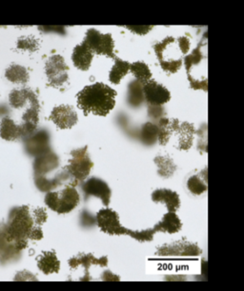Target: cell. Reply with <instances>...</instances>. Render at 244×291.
<instances>
[{
	"instance_id": "cell-10",
	"label": "cell",
	"mask_w": 244,
	"mask_h": 291,
	"mask_svg": "<svg viewBox=\"0 0 244 291\" xmlns=\"http://www.w3.org/2000/svg\"><path fill=\"white\" fill-rule=\"evenodd\" d=\"M81 188L83 190L86 201L88 198L95 196L99 198L105 207L109 206L112 191L105 181L97 177H92L82 184Z\"/></svg>"
},
{
	"instance_id": "cell-33",
	"label": "cell",
	"mask_w": 244,
	"mask_h": 291,
	"mask_svg": "<svg viewBox=\"0 0 244 291\" xmlns=\"http://www.w3.org/2000/svg\"><path fill=\"white\" fill-rule=\"evenodd\" d=\"M198 134V149L202 153H207V124H203L197 132Z\"/></svg>"
},
{
	"instance_id": "cell-28",
	"label": "cell",
	"mask_w": 244,
	"mask_h": 291,
	"mask_svg": "<svg viewBox=\"0 0 244 291\" xmlns=\"http://www.w3.org/2000/svg\"><path fill=\"white\" fill-rule=\"evenodd\" d=\"M130 70L134 74V76L137 78L136 80H138V82L142 85L147 83L149 80L152 79V73L149 69L148 65L145 62L138 61L130 64Z\"/></svg>"
},
{
	"instance_id": "cell-30",
	"label": "cell",
	"mask_w": 244,
	"mask_h": 291,
	"mask_svg": "<svg viewBox=\"0 0 244 291\" xmlns=\"http://www.w3.org/2000/svg\"><path fill=\"white\" fill-rule=\"evenodd\" d=\"M159 137V127L153 123H146L142 126L140 131V139L143 144L152 146L156 144Z\"/></svg>"
},
{
	"instance_id": "cell-2",
	"label": "cell",
	"mask_w": 244,
	"mask_h": 291,
	"mask_svg": "<svg viewBox=\"0 0 244 291\" xmlns=\"http://www.w3.org/2000/svg\"><path fill=\"white\" fill-rule=\"evenodd\" d=\"M33 229V219L30 214L29 208L23 206L12 208L10 212L8 225L5 229L4 238L14 245L15 249L21 251L27 247L29 236Z\"/></svg>"
},
{
	"instance_id": "cell-27",
	"label": "cell",
	"mask_w": 244,
	"mask_h": 291,
	"mask_svg": "<svg viewBox=\"0 0 244 291\" xmlns=\"http://www.w3.org/2000/svg\"><path fill=\"white\" fill-rule=\"evenodd\" d=\"M130 70V63L116 57V62L110 72V81L113 84L120 83V81L127 75Z\"/></svg>"
},
{
	"instance_id": "cell-20",
	"label": "cell",
	"mask_w": 244,
	"mask_h": 291,
	"mask_svg": "<svg viewBox=\"0 0 244 291\" xmlns=\"http://www.w3.org/2000/svg\"><path fill=\"white\" fill-rule=\"evenodd\" d=\"M37 267L44 274H53L58 273L60 270V262L57 259L54 251L43 252L37 258Z\"/></svg>"
},
{
	"instance_id": "cell-6",
	"label": "cell",
	"mask_w": 244,
	"mask_h": 291,
	"mask_svg": "<svg viewBox=\"0 0 244 291\" xmlns=\"http://www.w3.org/2000/svg\"><path fill=\"white\" fill-rule=\"evenodd\" d=\"M48 85L57 89L66 88L69 82V67L65 63L63 56L55 54L51 56L45 66Z\"/></svg>"
},
{
	"instance_id": "cell-40",
	"label": "cell",
	"mask_w": 244,
	"mask_h": 291,
	"mask_svg": "<svg viewBox=\"0 0 244 291\" xmlns=\"http://www.w3.org/2000/svg\"><path fill=\"white\" fill-rule=\"evenodd\" d=\"M43 238L42 230L38 227H33L29 236V239L41 240Z\"/></svg>"
},
{
	"instance_id": "cell-26",
	"label": "cell",
	"mask_w": 244,
	"mask_h": 291,
	"mask_svg": "<svg viewBox=\"0 0 244 291\" xmlns=\"http://www.w3.org/2000/svg\"><path fill=\"white\" fill-rule=\"evenodd\" d=\"M155 163L159 167V175L164 178H170L177 170V166L174 160L169 156L159 155L155 158Z\"/></svg>"
},
{
	"instance_id": "cell-1",
	"label": "cell",
	"mask_w": 244,
	"mask_h": 291,
	"mask_svg": "<svg viewBox=\"0 0 244 291\" xmlns=\"http://www.w3.org/2000/svg\"><path fill=\"white\" fill-rule=\"evenodd\" d=\"M117 92L101 82L84 87L77 95V106L85 116L93 114L107 116L116 106Z\"/></svg>"
},
{
	"instance_id": "cell-4",
	"label": "cell",
	"mask_w": 244,
	"mask_h": 291,
	"mask_svg": "<svg viewBox=\"0 0 244 291\" xmlns=\"http://www.w3.org/2000/svg\"><path fill=\"white\" fill-rule=\"evenodd\" d=\"M70 155L71 157L68 161V165L64 166V168L71 177L74 187L89 176L94 163L89 156L87 146L72 150Z\"/></svg>"
},
{
	"instance_id": "cell-15",
	"label": "cell",
	"mask_w": 244,
	"mask_h": 291,
	"mask_svg": "<svg viewBox=\"0 0 244 291\" xmlns=\"http://www.w3.org/2000/svg\"><path fill=\"white\" fill-rule=\"evenodd\" d=\"M195 134H196V129L193 124L188 122H183V123L179 122L172 136V137H175V139L177 140L176 147L180 150L190 149L194 143Z\"/></svg>"
},
{
	"instance_id": "cell-38",
	"label": "cell",
	"mask_w": 244,
	"mask_h": 291,
	"mask_svg": "<svg viewBox=\"0 0 244 291\" xmlns=\"http://www.w3.org/2000/svg\"><path fill=\"white\" fill-rule=\"evenodd\" d=\"M92 216L93 215H91L87 211H83L82 214H81V224H84V227H91V226H93L96 221V219L93 218Z\"/></svg>"
},
{
	"instance_id": "cell-18",
	"label": "cell",
	"mask_w": 244,
	"mask_h": 291,
	"mask_svg": "<svg viewBox=\"0 0 244 291\" xmlns=\"http://www.w3.org/2000/svg\"><path fill=\"white\" fill-rule=\"evenodd\" d=\"M94 58V52H92L86 45L85 43H81L74 47L72 60L74 67L81 71H88L91 67V64Z\"/></svg>"
},
{
	"instance_id": "cell-9",
	"label": "cell",
	"mask_w": 244,
	"mask_h": 291,
	"mask_svg": "<svg viewBox=\"0 0 244 291\" xmlns=\"http://www.w3.org/2000/svg\"><path fill=\"white\" fill-rule=\"evenodd\" d=\"M96 221L101 231L110 235H124L127 229L122 227L117 212L111 208L100 209L96 213Z\"/></svg>"
},
{
	"instance_id": "cell-25",
	"label": "cell",
	"mask_w": 244,
	"mask_h": 291,
	"mask_svg": "<svg viewBox=\"0 0 244 291\" xmlns=\"http://www.w3.org/2000/svg\"><path fill=\"white\" fill-rule=\"evenodd\" d=\"M143 85L138 80H134L128 86V104L133 108H138L144 102Z\"/></svg>"
},
{
	"instance_id": "cell-29",
	"label": "cell",
	"mask_w": 244,
	"mask_h": 291,
	"mask_svg": "<svg viewBox=\"0 0 244 291\" xmlns=\"http://www.w3.org/2000/svg\"><path fill=\"white\" fill-rule=\"evenodd\" d=\"M6 77L13 83L25 84L29 81L27 70L19 65H11L6 71Z\"/></svg>"
},
{
	"instance_id": "cell-22",
	"label": "cell",
	"mask_w": 244,
	"mask_h": 291,
	"mask_svg": "<svg viewBox=\"0 0 244 291\" xmlns=\"http://www.w3.org/2000/svg\"><path fill=\"white\" fill-rule=\"evenodd\" d=\"M180 120L177 118L163 117L159 120V137L158 140L161 146H166L172 138L173 133L179 124Z\"/></svg>"
},
{
	"instance_id": "cell-36",
	"label": "cell",
	"mask_w": 244,
	"mask_h": 291,
	"mask_svg": "<svg viewBox=\"0 0 244 291\" xmlns=\"http://www.w3.org/2000/svg\"><path fill=\"white\" fill-rule=\"evenodd\" d=\"M178 43H179V47L181 49L182 54H186L187 52H189L190 50V39L187 36H181L178 39Z\"/></svg>"
},
{
	"instance_id": "cell-35",
	"label": "cell",
	"mask_w": 244,
	"mask_h": 291,
	"mask_svg": "<svg viewBox=\"0 0 244 291\" xmlns=\"http://www.w3.org/2000/svg\"><path fill=\"white\" fill-rule=\"evenodd\" d=\"M47 221V212L42 208H35L33 210V222L37 225H42Z\"/></svg>"
},
{
	"instance_id": "cell-11",
	"label": "cell",
	"mask_w": 244,
	"mask_h": 291,
	"mask_svg": "<svg viewBox=\"0 0 244 291\" xmlns=\"http://www.w3.org/2000/svg\"><path fill=\"white\" fill-rule=\"evenodd\" d=\"M143 94L148 106H163L171 99V93L163 85L155 80H149L143 85Z\"/></svg>"
},
{
	"instance_id": "cell-39",
	"label": "cell",
	"mask_w": 244,
	"mask_h": 291,
	"mask_svg": "<svg viewBox=\"0 0 244 291\" xmlns=\"http://www.w3.org/2000/svg\"><path fill=\"white\" fill-rule=\"evenodd\" d=\"M40 31H45V32H48V31H54V32H57L59 34H65L66 33V30L64 28L63 26H54V27H52V26H42V27H39L38 28Z\"/></svg>"
},
{
	"instance_id": "cell-7",
	"label": "cell",
	"mask_w": 244,
	"mask_h": 291,
	"mask_svg": "<svg viewBox=\"0 0 244 291\" xmlns=\"http://www.w3.org/2000/svg\"><path fill=\"white\" fill-rule=\"evenodd\" d=\"M83 43H85L87 47L94 53L116 58V54L114 52L115 41L111 33H101L96 29H89L86 31Z\"/></svg>"
},
{
	"instance_id": "cell-23",
	"label": "cell",
	"mask_w": 244,
	"mask_h": 291,
	"mask_svg": "<svg viewBox=\"0 0 244 291\" xmlns=\"http://www.w3.org/2000/svg\"><path fill=\"white\" fill-rule=\"evenodd\" d=\"M187 187L194 195H201L207 191V167L190 177L187 181Z\"/></svg>"
},
{
	"instance_id": "cell-19",
	"label": "cell",
	"mask_w": 244,
	"mask_h": 291,
	"mask_svg": "<svg viewBox=\"0 0 244 291\" xmlns=\"http://www.w3.org/2000/svg\"><path fill=\"white\" fill-rule=\"evenodd\" d=\"M10 103L11 107L15 109L23 108L27 103L29 104H37L38 99L36 94L30 89H21L13 90L10 94Z\"/></svg>"
},
{
	"instance_id": "cell-13",
	"label": "cell",
	"mask_w": 244,
	"mask_h": 291,
	"mask_svg": "<svg viewBox=\"0 0 244 291\" xmlns=\"http://www.w3.org/2000/svg\"><path fill=\"white\" fill-rule=\"evenodd\" d=\"M50 120H52L58 129L67 130L76 125L78 118L74 107L70 105H60L53 108Z\"/></svg>"
},
{
	"instance_id": "cell-34",
	"label": "cell",
	"mask_w": 244,
	"mask_h": 291,
	"mask_svg": "<svg viewBox=\"0 0 244 291\" xmlns=\"http://www.w3.org/2000/svg\"><path fill=\"white\" fill-rule=\"evenodd\" d=\"M165 115V109L163 106H148V115L153 118L154 120H160L161 118L164 117Z\"/></svg>"
},
{
	"instance_id": "cell-12",
	"label": "cell",
	"mask_w": 244,
	"mask_h": 291,
	"mask_svg": "<svg viewBox=\"0 0 244 291\" xmlns=\"http://www.w3.org/2000/svg\"><path fill=\"white\" fill-rule=\"evenodd\" d=\"M25 147L30 155L36 157L51 150L49 133L45 130L35 131L31 136L26 137Z\"/></svg>"
},
{
	"instance_id": "cell-8",
	"label": "cell",
	"mask_w": 244,
	"mask_h": 291,
	"mask_svg": "<svg viewBox=\"0 0 244 291\" xmlns=\"http://www.w3.org/2000/svg\"><path fill=\"white\" fill-rule=\"evenodd\" d=\"M202 249L199 247L198 244L182 239L159 247L157 250V255L191 257L199 256L202 254Z\"/></svg>"
},
{
	"instance_id": "cell-14",
	"label": "cell",
	"mask_w": 244,
	"mask_h": 291,
	"mask_svg": "<svg viewBox=\"0 0 244 291\" xmlns=\"http://www.w3.org/2000/svg\"><path fill=\"white\" fill-rule=\"evenodd\" d=\"M59 166V158L52 150L37 156L34 160L33 168L35 178H47Z\"/></svg>"
},
{
	"instance_id": "cell-31",
	"label": "cell",
	"mask_w": 244,
	"mask_h": 291,
	"mask_svg": "<svg viewBox=\"0 0 244 291\" xmlns=\"http://www.w3.org/2000/svg\"><path fill=\"white\" fill-rule=\"evenodd\" d=\"M17 48L22 51L35 52L39 49V40L34 36H23L17 41Z\"/></svg>"
},
{
	"instance_id": "cell-32",
	"label": "cell",
	"mask_w": 244,
	"mask_h": 291,
	"mask_svg": "<svg viewBox=\"0 0 244 291\" xmlns=\"http://www.w3.org/2000/svg\"><path fill=\"white\" fill-rule=\"evenodd\" d=\"M156 231L154 229H145V230H131L127 229L126 234L130 235L132 238L138 242H150L154 239Z\"/></svg>"
},
{
	"instance_id": "cell-17",
	"label": "cell",
	"mask_w": 244,
	"mask_h": 291,
	"mask_svg": "<svg viewBox=\"0 0 244 291\" xmlns=\"http://www.w3.org/2000/svg\"><path fill=\"white\" fill-rule=\"evenodd\" d=\"M152 200L155 203H164L169 212H176L181 207L180 196L176 191L168 188H159L152 193Z\"/></svg>"
},
{
	"instance_id": "cell-24",
	"label": "cell",
	"mask_w": 244,
	"mask_h": 291,
	"mask_svg": "<svg viewBox=\"0 0 244 291\" xmlns=\"http://www.w3.org/2000/svg\"><path fill=\"white\" fill-rule=\"evenodd\" d=\"M0 136L8 141L15 140L21 137L20 133V126H17L13 120L9 117H5L2 119L1 127H0Z\"/></svg>"
},
{
	"instance_id": "cell-3",
	"label": "cell",
	"mask_w": 244,
	"mask_h": 291,
	"mask_svg": "<svg viewBox=\"0 0 244 291\" xmlns=\"http://www.w3.org/2000/svg\"><path fill=\"white\" fill-rule=\"evenodd\" d=\"M154 49L162 70L167 73H176L182 66V52L178 40L168 36L154 45Z\"/></svg>"
},
{
	"instance_id": "cell-5",
	"label": "cell",
	"mask_w": 244,
	"mask_h": 291,
	"mask_svg": "<svg viewBox=\"0 0 244 291\" xmlns=\"http://www.w3.org/2000/svg\"><path fill=\"white\" fill-rule=\"evenodd\" d=\"M79 199L75 187L68 185L60 191H49L45 196V203L58 214H65L78 206Z\"/></svg>"
},
{
	"instance_id": "cell-37",
	"label": "cell",
	"mask_w": 244,
	"mask_h": 291,
	"mask_svg": "<svg viewBox=\"0 0 244 291\" xmlns=\"http://www.w3.org/2000/svg\"><path fill=\"white\" fill-rule=\"evenodd\" d=\"M126 28L138 34H146L154 28V26H126Z\"/></svg>"
},
{
	"instance_id": "cell-16",
	"label": "cell",
	"mask_w": 244,
	"mask_h": 291,
	"mask_svg": "<svg viewBox=\"0 0 244 291\" xmlns=\"http://www.w3.org/2000/svg\"><path fill=\"white\" fill-rule=\"evenodd\" d=\"M68 263H69V266L72 270H74L80 266L84 267L86 271L85 276H84L85 278H83L82 280L89 281L90 280V278H89L90 277V274H89L90 267L92 265H96V266H100V267H107L108 258L106 256H103L101 258H96L91 253H79L78 255L71 258Z\"/></svg>"
},
{
	"instance_id": "cell-41",
	"label": "cell",
	"mask_w": 244,
	"mask_h": 291,
	"mask_svg": "<svg viewBox=\"0 0 244 291\" xmlns=\"http://www.w3.org/2000/svg\"><path fill=\"white\" fill-rule=\"evenodd\" d=\"M101 277H102V280L103 281H119L120 280L118 276L113 274L110 271H104L102 273V276Z\"/></svg>"
},
{
	"instance_id": "cell-21",
	"label": "cell",
	"mask_w": 244,
	"mask_h": 291,
	"mask_svg": "<svg viewBox=\"0 0 244 291\" xmlns=\"http://www.w3.org/2000/svg\"><path fill=\"white\" fill-rule=\"evenodd\" d=\"M182 228V223L181 219L175 213V212H168L166 213L161 221L159 222L155 227L154 230L156 232H167V233H177Z\"/></svg>"
}]
</instances>
